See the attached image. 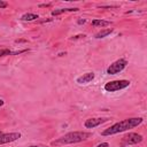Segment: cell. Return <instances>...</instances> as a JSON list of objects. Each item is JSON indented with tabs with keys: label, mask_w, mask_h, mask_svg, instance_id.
I'll return each instance as SVG.
<instances>
[{
	"label": "cell",
	"mask_w": 147,
	"mask_h": 147,
	"mask_svg": "<svg viewBox=\"0 0 147 147\" xmlns=\"http://www.w3.org/2000/svg\"><path fill=\"white\" fill-rule=\"evenodd\" d=\"M3 103H5V101H3L2 99H0V107H1V106H3Z\"/></svg>",
	"instance_id": "17"
},
{
	"label": "cell",
	"mask_w": 147,
	"mask_h": 147,
	"mask_svg": "<svg viewBox=\"0 0 147 147\" xmlns=\"http://www.w3.org/2000/svg\"><path fill=\"white\" fill-rule=\"evenodd\" d=\"M78 23H79V24H82V23H85V20H79V21H78Z\"/></svg>",
	"instance_id": "18"
},
{
	"label": "cell",
	"mask_w": 147,
	"mask_h": 147,
	"mask_svg": "<svg viewBox=\"0 0 147 147\" xmlns=\"http://www.w3.org/2000/svg\"><path fill=\"white\" fill-rule=\"evenodd\" d=\"M6 7H8V2L0 0V8H6Z\"/></svg>",
	"instance_id": "14"
},
{
	"label": "cell",
	"mask_w": 147,
	"mask_h": 147,
	"mask_svg": "<svg viewBox=\"0 0 147 147\" xmlns=\"http://www.w3.org/2000/svg\"><path fill=\"white\" fill-rule=\"evenodd\" d=\"M121 147H125V146H121Z\"/></svg>",
	"instance_id": "21"
},
{
	"label": "cell",
	"mask_w": 147,
	"mask_h": 147,
	"mask_svg": "<svg viewBox=\"0 0 147 147\" xmlns=\"http://www.w3.org/2000/svg\"><path fill=\"white\" fill-rule=\"evenodd\" d=\"M108 119H109V118H107V117L88 118V119L85 121L84 125H85V127H87V129H93V127H95V126H98V125H100V124H102V123H106Z\"/></svg>",
	"instance_id": "7"
},
{
	"label": "cell",
	"mask_w": 147,
	"mask_h": 147,
	"mask_svg": "<svg viewBox=\"0 0 147 147\" xmlns=\"http://www.w3.org/2000/svg\"><path fill=\"white\" fill-rule=\"evenodd\" d=\"M91 137L90 132H84V131H74V132H68L64 136L57 138L56 140L52 141L53 146H61V145H69V144H77L80 141L86 140L87 138Z\"/></svg>",
	"instance_id": "2"
},
{
	"label": "cell",
	"mask_w": 147,
	"mask_h": 147,
	"mask_svg": "<svg viewBox=\"0 0 147 147\" xmlns=\"http://www.w3.org/2000/svg\"><path fill=\"white\" fill-rule=\"evenodd\" d=\"M110 24H111L110 21H105V20H93L92 21V25L99 26V28H105V26H108Z\"/></svg>",
	"instance_id": "9"
},
{
	"label": "cell",
	"mask_w": 147,
	"mask_h": 147,
	"mask_svg": "<svg viewBox=\"0 0 147 147\" xmlns=\"http://www.w3.org/2000/svg\"><path fill=\"white\" fill-rule=\"evenodd\" d=\"M37 18H39V16L37 14H33V13H28V14H24V15L21 16L22 21H29V22L30 21H34Z\"/></svg>",
	"instance_id": "11"
},
{
	"label": "cell",
	"mask_w": 147,
	"mask_h": 147,
	"mask_svg": "<svg viewBox=\"0 0 147 147\" xmlns=\"http://www.w3.org/2000/svg\"><path fill=\"white\" fill-rule=\"evenodd\" d=\"M95 147H109V144H108V142H101V144H99V145L95 146Z\"/></svg>",
	"instance_id": "16"
},
{
	"label": "cell",
	"mask_w": 147,
	"mask_h": 147,
	"mask_svg": "<svg viewBox=\"0 0 147 147\" xmlns=\"http://www.w3.org/2000/svg\"><path fill=\"white\" fill-rule=\"evenodd\" d=\"M29 147H41V146H29Z\"/></svg>",
	"instance_id": "19"
},
{
	"label": "cell",
	"mask_w": 147,
	"mask_h": 147,
	"mask_svg": "<svg viewBox=\"0 0 147 147\" xmlns=\"http://www.w3.org/2000/svg\"><path fill=\"white\" fill-rule=\"evenodd\" d=\"M79 9L78 8H62V9H55L52 11V15L53 16H57V15H61L63 13H67V11H78Z\"/></svg>",
	"instance_id": "10"
},
{
	"label": "cell",
	"mask_w": 147,
	"mask_h": 147,
	"mask_svg": "<svg viewBox=\"0 0 147 147\" xmlns=\"http://www.w3.org/2000/svg\"><path fill=\"white\" fill-rule=\"evenodd\" d=\"M94 79V74L93 72H86V74H83L82 76H79L76 82L78 84H87L90 82H92Z\"/></svg>",
	"instance_id": "8"
},
{
	"label": "cell",
	"mask_w": 147,
	"mask_h": 147,
	"mask_svg": "<svg viewBox=\"0 0 147 147\" xmlns=\"http://www.w3.org/2000/svg\"><path fill=\"white\" fill-rule=\"evenodd\" d=\"M23 52H25V51L11 52V51H9V49H7V48H2V49H0V57H1V56H6V55H11V54H20V53H23Z\"/></svg>",
	"instance_id": "13"
},
{
	"label": "cell",
	"mask_w": 147,
	"mask_h": 147,
	"mask_svg": "<svg viewBox=\"0 0 147 147\" xmlns=\"http://www.w3.org/2000/svg\"><path fill=\"white\" fill-rule=\"evenodd\" d=\"M2 133H3V132H2V131H1V130H0V134H2Z\"/></svg>",
	"instance_id": "20"
},
{
	"label": "cell",
	"mask_w": 147,
	"mask_h": 147,
	"mask_svg": "<svg viewBox=\"0 0 147 147\" xmlns=\"http://www.w3.org/2000/svg\"><path fill=\"white\" fill-rule=\"evenodd\" d=\"M142 118L141 117H131V118H126V119H123L121 122H117L115 124H113L110 127L103 130L101 132L102 136H113V134H116V133H121V132H124V131H127L130 129H133L138 125H140L142 123Z\"/></svg>",
	"instance_id": "1"
},
{
	"label": "cell",
	"mask_w": 147,
	"mask_h": 147,
	"mask_svg": "<svg viewBox=\"0 0 147 147\" xmlns=\"http://www.w3.org/2000/svg\"><path fill=\"white\" fill-rule=\"evenodd\" d=\"M130 85V82L126 79H118V80H111L105 84V90L107 92H116L123 88H126Z\"/></svg>",
	"instance_id": "3"
},
{
	"label": "cell",
	"mask_w": 147,
	"mask_h": 147,
	"mask_svg": "<svg viewBox=\"0 0 147 147\" xmlns=\"http://www.w3.org/2000/svg\"><path fill=\"white\" fill-rule=\"evenodd\" d=\"M85 37V34H77V36H75V37H72V38H70L71 40H76V39H79V38H84Z\"/></svg>",
	"instance_id": "15"
},
{
	"label": "cell",
	"mask_w": 147,
	"mask_h": 147,
	"mask_svg": "<svg viewBox=\"0 0 147 147\" xmlns=\"http://www.w3.org/2000/svg\"><path fill=\"white\" fill-rule=\"evenodd\" d=\"M144 140L141 134H138V133H134V132H130L129 134H126L124 138H123V146H126V145H136V144H139Z\"/></svg>",
	"instance_id": "5"
},
{
	"label": "cell",
	"mask_w": 147,
	"mask_h": 147,
	"mask_svg": "<svg viewBox=\"0 0 147 147\" xmlns=\"http://www.w3.org/2000/svg\"><path fill=\"white\" fill-rule=\"evenodd\" d=\"M127 65V61L125 59H119L113 62L108 68H107V74L108 75H116L121 71L124 70V68Z\"/></svg>",
	"instance_id": "4"
},
{
	"label": "cell",
	"mask_w": 147,
	"mask_h": 147,
	"mask_svg": "<svg viewBox=\"0 0 147 147\" xmlns=\"http://www.w3.org/2000/svg\"><path fill=\"white\" fill-rule=\"evenodd\" d=\"M111 32H113V29H110V28H108V29H103V30H101L100 32H98V33L95 34V38H96V39L105 38V37H107L108 34H110Z\"/></svg>",
	"instance_id": "12"
},
{
	"label": "cell",
	"mask_w": 147,
	"mask_h": 147,
	"mask_svg": "<svg viewBox=\"0 0 147 147\" xmlns=\"http://www.w3.org/2000/svg\"><path fill=\"white\" fill-rule=\"evenodd\" d=\"M21 138V133L18 132H10V133H2L0 134V145H5L8 142H13Z\"/></svg>",
	"instance_id": "6"
}]
</instances>
